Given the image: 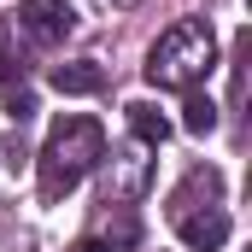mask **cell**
Segmentation results:
<instances>
[{
	"label": "cell",
	"instance_id": "obj_5",
	"mask_svg": "<svg viewBox=\"0 0 252 252\" xmlns=\"http://www.w3.org/2000/svg\"><path fill=\"white\" fill-rule=\"evenodd\" d=\"M170 229L182 235L188 252H217L223 241H229V211H223V205H199V211H188V217H176Z\"/></svg>",
	"mask_w": 252,
	"mask_h": 252
},
{
	"label": "cell",
	"instance_id": "obj_9",
	"mask_svg": "<svg viewBox=\"0 0 252 252\" xmlns=\"http://www.w3.org/2000/svg\"><path fill=\"white\" fill-rule=\"evenodd\" d=\"M182 129H188V135H211V129H217V106H211L199 88H188V100H182Z\"/></svg>",
	"mask_w": 252,
	"mask_h": 252
},
{
	"label": "cell",
	"instance_id": "obj_2",
	"mask_svg": "<svg viewBox=\"0 0 252 252\" xmlns=\"http://www.w3.org/2000/svg\"><path fill=\"white\" fill-rule=\"evenodd\" d=\"M217 64V35L205 18H176L153 47H147V82L153 88H193L199 76H211Z\"/></svg>",
	"mask_w": 252,
	"mask_h": 252
},
{
	"label": "cell",
	"instance_id": "obj_6",
	"mask_svg": "<svg viewBox=\"0 0 252 252\" xmlns=\"http://www.w3.org/2000/svg\"><path fill=\"white\" fill-rule=\"evenodd\" d=\"M217 193H223V182H217V170H188V182L170 193V205H164V217L176 223V217H188V211H199V205H217Z\"/></svg>",
	"mask_w": 252,
	"mask_h": 252
},
{
	"label": "cell",
	"instance_id": "obj_12",
	"mask_svg": "<svg viewBox=\"0 0 252 252\" xmlns=\"http://www.w3.org/2000/svg\"><path fill=\"white\" fill-rule=\"evenodd\" d=\"M70 252H106V247H100V241H76Z\"/></svg>",
	"mask_w": 252,
	"mask_h": 252
},
{
	"label": "cell",
	"instance_id": "obj_3",
	"mask_svg": "<svg viewBox=\"0 0 252 252\" xmlns=\"http://www.w3.org/2000/svg\"><path fill=\"white\" fill-rule=\"evenodd\" d=\"M100 193H106V205H135L141 193L153 188V147H141L135 135L118 141V147H106L100 153Z\"/></svg>",
	"mask_w": 252,
	"mask_h": 252
},
{
	"label": "cell",
	"instance_id": "obj_7",
	"mask_svg": "<svg viewBox=\"0 0 252 252\" xmlns=\"http://www.w3.org/2000/svg\"><path fill=\"white\" fill-rule=\"evenodd\" d=\"M124 118H129V135H135L141 147H164V141H170V118H164L158 106H147V100H129Z\"/></svg>",
	"mask_w": 252,
	"mask_h": 252
},
{
	"label": "cell",
	"instance_id": "obj_4",
	"mask_svg": "<svg viewBox=\"0 0 252 252\" xmlns=\"http://www.w3.org/2000/svg\"><path fill=\"white\" fill-rule=\"evenodd\" d=\"M18 30H24L35 47H59L64 35L76 30V6H70V0H24V6H18Z\"/></svg>",
	"mask_w": 252,
	"mask_h": 252
},
{
	"label": "cell",
	"instance_id": "obj_11",
	"mask_svg": "<svg viewBox=\"0 0 252 252\" xmlns=\"http://www.w3.org/2000/svg\"><path fill=\"white\" fill-rule=\"evenodd\" d=\"M100 247H106V252H112V247L129 252V247H135V217H129V211H118V223H112V235H106Z\"/></svg>",
	"mask_w": 252,
	"mask_h": 252
},
{
	"label": "cell",
	"instance_id": "obj_8",
	"mask_svg": "<svg viewBox=\"0 0 252 252\" xmlns=\"http://www.w3.org/2000/svg\"><path fill=\"white\" fill-rule=\"evenodd\" d=\"M53 88H59V94H100V88H106V70H100L94 59L53 64Z\"/></svg>",
	"mask_w": 252,
	"mask_h": 252
},
{
	"label": "cell",
	"instance_id": "obj_10",
	"mask_svg": "<svg viewBox=\"0 0 252 252\" xmlns=\"http://www.w3.org/2000/svg\"><path fill=\"white\" fill-rule=\"evenodd\" d=\"M18 41V24H0V82L12 88V76H24V47H12Z\"/></svg>",
	"mask_w": 252,
	"mask_h": 252
},
{
	"label": "cell",
	"instance_id": "obj_1",
	"mask_svg": "<svg viewBox=\"0 0 252 252\" xmlns=\"http://www.w3.org/2000/svg\"><path fill=\"white\" fill-rule=\"evenodd\" d=\"M100 153H106V129L94 124V118H59L53 135H47V147H41V158H35L41 199H47V205L64 199V193L100 164Z\"/></svg>",
	"mask_w": 252,
	"mask_h": 252
}]
</instances>
